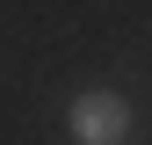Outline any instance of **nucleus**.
Listing matches in <instances>:
<instances>
[{
    "label": "nucleus",
    "instance_id": "f257e3e1",
    "mask_svg": "<svg viewBox=\"0 0 152 145\" xmlns=\"http://www.w3.org/2000/svg\"><path fill=\"white\" fill-rule=\"evenodd\" d=\"M72 138H80V145H123L130 138V102L109 94V87L80 94V102H72Z\"/></svg>",
    "mask_w": 152,
    "mask_h": 145
}]
</instances>
